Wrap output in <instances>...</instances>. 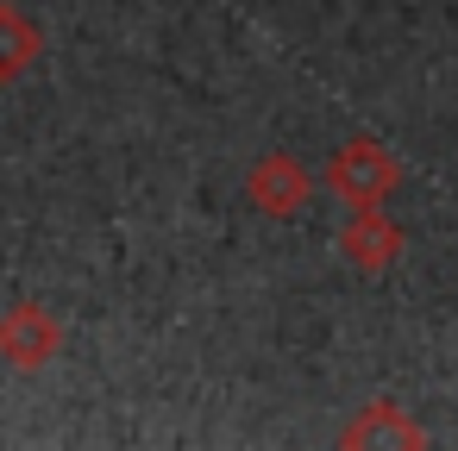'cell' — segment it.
Instances as JSON below:
<instances>
[{
  "label": "cell",
  "instance_id": "6da1fadb",
  "mask_svg": "<svg viewBox=\"0 0 458 451\" xmlns=\"http://www.w3.org/2000/svg\"><path fill=\"white\" fill-rule=\"evenodd\" d=\"M389 182H395V163H389L383 145H345V151L333 157V188H339L352 207H377V201L389 195Z\"/></svg>",
  "mask_w": 458,
  "mask_h": 451
},
{
  "label": "cell",
  "instance_id": "7a4b0ae2",
  "mask_svg": "<svg viewBox=\"0 0 458 451\" xmlns=\"http://www.w3.org/2000/svg\"><path fill=\"white\" fill-rule=\"evenodd\" d=\"M57 320L38 307V301H20L7 320H0V357L7 363H20V370H38V363H51V351H57Z\"/></svg>",
  "mask_w": 458,
  "mask_h": 451
},
{
  "label": "cell",
  "instance_id": "3957f363",
  "mask_svg": "<svg viewBox=\"0 0 458 451\" xmlns=\"http://www.w3.org/2000/svg\"><path fill=\"white\" fill-rule=\"evenodd\" d=\"M251 201L264 207V213H276V220H289L301 201H308V170L295 163V157H283V151H270L258 170H251Z\"/></svg>",
  "mask_w": 458,
  "mask_h": 451
},
{
  "label": "cell",
  "instance_id": "277c9868",
  "mask_svg": "<svg viewBox=\"0 0 458 451\" xmlns=\"http://www.w3.org/2000/svg\"><path fill=\"white\" fill-rule=\"evenodd\" d=\"M339 251L358 263V270H383L395 251H402V232L383 220V207H352L345 232H339Z\"/></svg>",
  "mask_w": 458,
  "mask_h": 451
},
{
  "label": "cell",
  "instance_id": "5b68a950",
  "mask_svg": "<svg viewBox=\"0 0 458 451\" xmlns=\"http://www.w3.org/2000/svg\"><path fill=\"white\" fill-rule=\"evenodd\" d=\"M32 57H38V26H32L20 7H7V0H0V82L26 76Z\"/></svg>",
  "mask_w": 458,
  "mask_h": 451
}]
</instances>
